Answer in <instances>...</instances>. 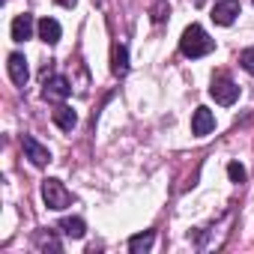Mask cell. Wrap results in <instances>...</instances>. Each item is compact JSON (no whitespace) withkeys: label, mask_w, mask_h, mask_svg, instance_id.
Returning a JSON list of instances; mask_svg holds the SVG:
<instances>
[{"label":"cell","mask_w":254,"mask_h":254,"mask_svg":"<svg viewBox=\"0 0 254 254\" xmlns=\"http://www.w3.org/2000/svg\"><path fill=\"white\" fill-rule=\"evenodd\" d=\"M57 3H60V6H69V9H72V6L78 3V0H57Z\"/></svg>","instance_id":"e0dca14e"},{"label":"cell","mask_w":254,"mask_h":254,"mask_svg":"<svg viewBox=\"0 0 254 254\" xmlns=\"http://www.w3.org/2000/svg\"><path fill=\"white\" fill-rule=\"evenodd\" d=\"M6 69H9V78H12V84H18V87H24L27 84V78H30V69H27V60H24V54H9V60H6Z\"/></svg>","instance_id":"ba28073f"},{"label":"cell","mask_w":254,"mask_h":254,"mask_svg":"<svg viewBox=\"0 0 254 254\" xmlns=\"http://www.w3.org/2000/svg\"><path fill=\"white\" fill-rule=\"evenodd\" d=\"M209 96L218 102V105H233L239 99V87L227 78V75H215L212 78V87H209Z\"/></svg>","instance_id":"3957f363"},{"label":"cell","mask_w":254,"mask_h":254,"mask_svg":"<svg viewBox=\"0 0 254 254\" xmlns=\"http://www.w3.org/2000/svg\"><path fill=\"white\" fill-rule=\"evenodd\" d=\"M30 36H33V15H27V12L15 15L12 18V39L15 42H27Z\"/></svg>","instance_id":"8fae6325"},{"label":"cell","mask_w":254,"mask_h":254,"mask_svg":"<svg viewBox=\"0 0 254 254\" xmlns=\"http://www.w3.org/2000/svg\"><path fill=\"white\" fill-rule=\"evenodd\" d=\"M36 33H39V39L45 42V45H57L60 42V24L54 21V18H42L39 24H36Z\"/></svg>","instance_id":"7c38bea8"},{"label":"cell","mask_w":254,"mask_h":254,"mask_svg":"<svg viewBox=\"0 0 254 254\" xmlns=\"http://www.w3.org/2000/svg\"><path fill=\"white\" fill-rule=\"evenodd\" d=\"M212 129H215V114H212L209 108H197V111L191 114V135L203 138V135H209Z\"/></svg>","instance_id":"52a82bcc"},{"label":"cell","mask_w":254,"mask_h":254,"mask_svg":"<svg viewBox=\"0 0 254 254\" xmlns=\"http://www.w3.org/2000/svg\"><path fill=\"white\" fill-rule=\"evenodd\" d=\"M21 150H24V156L30 159V165H36V168H45V165L51 162V150L42 147V144H39L36 138H30V135L21 138Z\"/></svg>","instance_id":"5b68a950"},{"label":"cell","mask_w":254,"mask_h":254,"mask_svg":"<svg viewBox=\"0 0 254 254\" xmlns=\"http://www.w3.org/2000/svg\"><path fill=\"white\" fill-rule=\"evenodd\" d=\"M239 66H242L248 75H254V48H245V51L239 54Z\"/></svg>","instance_id":"2e32d148"},{"label":"cell","mask_w":254,"mask_h":254,"mask_svg":"<svg viewBox=\"0 0 254 254\" xmlns=\"http://www.w3.org/2000/svg\"><path fill=\"white\" fill-rule=\"evenodd\" d=\"M111 72L117 78H123L126 72H129V48H126L123 42H117L114 51H111Z\"/></svg>","instance_id":"9c48e42d"},{"label":"cell","mask_w":254,"mask_h":254,"mask_svg":"<svg viewBox=\"0 0 254 254\" xmlns=\"http://www.w3.org/2000/svg\"><path fill=\"white\" fill-rule=\"evenodd\" d=\"M69 93H72V84H69V78H63V75H51V78H45V84H42V99H45V102H63Z\"/></svg>","instance_id":"277c9868"},{"label":"cell","mask_w":254,"mask_h":254,"mask_svg":"<svg viewBox=\"0 0 254 254\" xmlns=\"http://www.w3.org/2000/svg\"><path fill=\"white\" fill-rule=\"evenodd\" d=\"M153 230H144V233H135L132 239H129V251L132 254H144V251H150L153 248Z\"/></svg>","instance_id":"5bb4252c"},{"label":"cell","mask_w":254,"mask_h":254,"mask_svg":"<svg viewBox=\"0 0 254 254\" xmlns=\"http://www.w3.org/2000/svg\"><path fill=\"white\" fill-rule=\"evenodd\" d=\"M42 200L48 209H66L72 206V194L66 191V186L60 180H45L42 183Z\"/></svg>","instance_id":"7a4b0ae2"},{"label":"cell","mask_w":254,"mask_h":254,"mask_svg":"<svg viewBox=\"0 0 254 254\" xmlns=\"http://www.w3.org/2000/svg\"><path fill=\"white\" fill-rule=\"evenodd\" d=\"M227 177H230V183H245V168L239 162H230L227 165Z\"/></svg>","instance_id":"9a60e30c"},{"label":"cell","mask_w":254,"mask_h":254,"mask_svg":"<svg viewBox=\"0 0 254 254\" xmlns=\"http://www.w3.org/2000/svg\"><path fill=\"white\" fill-rule=\"evenodd\" d=\"M60 230L66 233V236H72V239H81L84 233H87V224H84V218H60Z\"/></svg>","instance_id":"4fadbf2b"},{"label":"cell","mask_w":254,"mask_h":254,"mask_svg":"<svg viewBox=\"0 0 254 254\" xmlns=\"http://www.w3.org/2000/svg\"><path fill=\"white\" fill-rule=\"evenodd\" d=\"M51 117H54V123H57V129H63V132H72L75 126H78V114H75L69 105H57V108L51 111Z\"/></svg>","instance_id":"30bf717a"},{"label":"cell","mask_w":254,"mask_h":254,"mask_svg":"<svg viewBox=\"0 0 254 254\" xmlns=\"http://www.w3.org/2000/svg\"><path fill=\"white\" fill-rule=\"evenodd\" d=\"M236 15H239V0H218V3L212 6V21L221 24V27L233 24Z\"/></svg>","instance_id":"8992f818"},{"label":"cell","mask_w":254,"mask_h":254,"mask_svg":"<svg viewBox=\"0 0 254 254\" xmlns=\"http://www.w3.org/2000/svg\"><path fill=\"white\" fill-rule=\"evenodd\" d=\"M212 48H215V42L209 39V33H206L200 24H191V27H186V30H183V39H180V51H183L186 57L197 60V57H206Z\"/></svg>","instance_id":"6da1fadb"}]
</instances>
